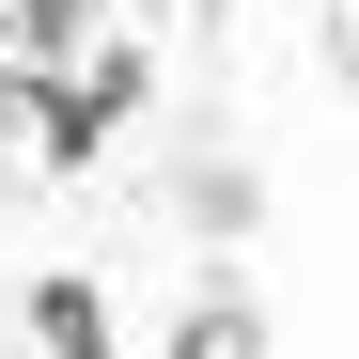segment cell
<instances>
[{
	"label": "cell",
	"instance_id": "1",
	"mask_svg": "<svg viewBox=\"0 0 359 359\" xmlns=\"http://www.w3.org/2000/svg\"><path fill=\"white\" fill-rule=\"evenodd\" d=\"M141 94H156V79H141V47H94L79 79H32V156H47V172H94V141L126 126Z\"/></svg>",
	"mask_w": 359,
	"mask_h": 359
},
{
	"label": "cell",
	"instance_id": "2",
	"mask_svg": "<svg viewBox=\"0 0 359 359\" xmlns=\"http://www.w3.org/2000/svg\"><path fill=\"white\" fill-rule=\"evenodd\" d=\"M16 328H32L47 359H109V297H94L79 266H47V281H32V313H16Z\"/></svg>",
	"mask_w": 359,
	"mask_h": 359
},
{
	"label": "cell",
	"instance_id": "3",
	"mask_svg": "<svg viewBox=\"0 0 359 359\" xmlns=\"http://www.w3.org/2000/svg\"><path fill=\"white\" fill-rule=\"evenodd\" d=\"M172 359H266V313H250V297H188Z\"/></svg>",
	"mask_w": 359,
	"mask_h": 359
}]
</instances>
